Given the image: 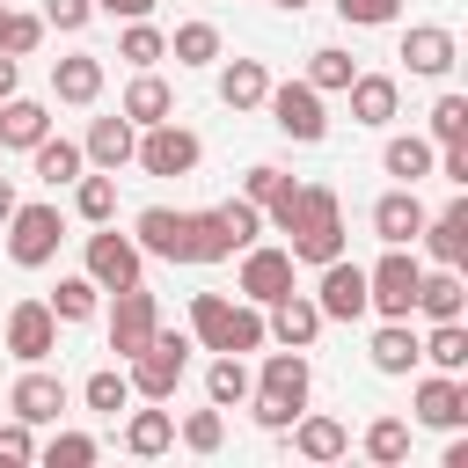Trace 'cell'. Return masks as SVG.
<instances>
[{
	"mask_svg": "<svg viewBox=\"0 0 468 468\" xmlns=\"http://www.w3.org/2000/svg\"><path fill=\"white\" fill-rule=\"evenodd\" d=\"M271 227L285 234L292 263H329V256H344V197H336L329 183H300L292 205H285Z\"/></svg>",
	"mask_w": 468,
	"mask_h": 468,
	"instance_id": "6da1fadb",
	"label": "cell"
},
{
	"mask_svg": "<svg viewBox=\"0 0 468 468\" xmlns=\"http://www.w3.org/2000/svg\"><path fill=\"white\" fill-rule=\"evenodd\" d=\"M190 344L205 351H263V307L227 292H190Z\"/></svg>",
	"mask_w": 468,
	"mask_h": 468,
	"instance_id": "7a4b0ae2",
	"label": "cell"
},
{
	"mask_svg": "<svg viewBox=\"0 0 468 468\" xmlns=\"http://www.w3.org/2000/svg\"><path fill=\"white\" fill-rule=\"evenodd\" d=\"M307 388H314V373H307V351H292V344H278L271 358H263V373H256V424L263 431H285L300 410H307Z\"/></svg>",
	"mask_w": 468,
	"mask_h": 468,
	"instance_id": "3957f363",
	"label": "cell"
},
{
	"mask_svg": "<svg viewBox=\"0 0 468 468\" xmlns=\"http://www.w3.org/2000/svg\"><path fill=\"white\" fill-rule=\"evenodd\" d=\"M190 351H197V344H190L183 329H154L146 351L124 358V366H132V373H124L132 395H146V402H176V388H183V373H190Z\"/></svg>",
	"mask_w": 468,
	"mask_h": 468,
	"instance_id": "277c9868",
	"label": "cell"
},
{
	"mask_svg": "<svg viewBox=\"0 0 468 468\" xmlns=\"http://www.w3.org/2000/svg\"><path fill=\"white\" fill-rule=\"evenodd\" d=\"M190 234H197V263H227V256H241L263 234V212L249 197H227L212 212H190Z\"/></svg>",
	"mask_w": 468,
	"mask_h": 468,
	"instance_id": "5b68a950",
	"label": "cell"
},
{
	"mask_svg": "<svg viewBox=\"0 0 468 468\" xmlns=\"http://www.w3.org/2000/svg\"><path fill=\"white\" fill-rule=\"evenodd\" d=\"M58 241H66L58 205H22V197H15V212H7V256H15L22 271H44V263L58 256Z\"/></svg>",
	"mask_w": 468,
	"mask_h": 468,
	"instance_id": "8992f818",
	"label": "cell"
},
{
	"mask_svg": "<svg viewBox=\"0 0 468 468\" xmlns=\"http://www.w3.org/2000/svg\"><path fill=\"white\" fill-rule=\"evenodd\" d=\"M417 278H424V263H417L410 249H388V256L366 271V307H380L388 322H410V307H417Z\"/></svg>",
	"mask_w": 468,
	"mask_h": 468,
	"instance_id": "52a82bcc",
	"label": "cell"
},
{
	"mask_svg": "<svg viewBox=\"0 0 468 468\" xmlns=\"http://www.w3.org/2000/svg\"><path fill=\"white\" fill-rule=\"evenodd\" d=\"M197 154H205V146H197V132H183L176 117L146 124V132H139V146H132V161H139L146 176H190V168H197Z\"/></svg>",
	"mask_w": 468,
	"mask_h": 468,
	"instance_id": "ba28073f",
	"label": "cell"
},
{
	"mask_svg": "<svg viewBox=\"0 0 468 468\" xmlns=\"http://www.w3.org/2000/svg\"><path fill=\"white\" fill-rule=\"evenodd\" d=\"M263 102H271V124H278L285 139H300V146H314V139L329 132V110H322V95H314L307 80H278Z\"/></svg>",
	"mask_w": 468,
	"mask_h": 468,
	"instance_id": "9c48e42d",
	"label": "cell"
},
{
	"mask_svg": "<svg viewBox=\"0 0 468 468\" xmlns=\"http://www.w3.org/2000/svg\"><path fill=\"white\" fill-rule=\"evenodd\" d=\"M132 241H139L146 256H161V263H197V234H190V212L146 205V212H139V227H132Z\"/></svg>",
	"mask_w": 468,
	"mask_h": 468,
	"instance_id": "30bf717a",
	"label": "cell"
},
{
	"mask_svg": "<svg viewBox=\"0 0 468 468\" xmlns=\"http://www.w3.org/2000/svg\"><path fill=\"white\" fill-rule=\"evenodd\" d=\"M139 263H146V249H139L132 234H117L110 219H102V234H88V278H95L102 292H117V285H139Z\"/></svg>",
	"mask_w": 468,
	"mask_h": 468,
	"instance_id": "8fae6325",
	"label": "cell"
},
{
	"mask_svg": "<svg viewBox=\"0 0 468 468\" xmlns=\"http://www.w3.org/2000/svg\"><path fill=\"white\" fill-rule=\"evenodd\" d=\"M161 329V307H154V292L146 285H117V307H110V351L117 358H132V351H146V336Z\"/></svg>",
	"mask_w": 468,
	"mask_h": 468,
	"instance_id": "7c38bea8",
	"label": "cell"
},
{
	"mask_svg": "<svg viewBox=\"0 0 468 468\" xmlns=\"http://www.w3.org/2000/svg\"><path fill=\"white\" fill-rule=\"evenodd\" d=\"M7 351H15L22 366H44V358L58 351V314H51L44 300H15V307H7Z\"/></svg>",
	"mask_w": 468,
	"mask_h": 468,
	"instance_id": "4fadbf2b",
	"label": "cell"
},
{
	"mask_svg": "<svg viewBox=\"0 0 468 468\" xmlns=\"http://www.w3.org/2000/svg\"><path fill=\"white\" fill-rule=\"evenodd\" d=\"M285 292H292V249L249 241V249H241V300L271 307V300H285Z\"/></svg>",
	"mask_w": 468,
	"mask_h": 468,
	"instance_id": "5bb4252c",
	"label": "cell"
},
{
	"mask_svg": "<svg viewBox=\"0 0 468 468\" xmlns=\"http://www.w3.org/2000/svg\"><path fill=\"white\" fill-rule=\"evenodd\" d=\"M314 271H322V285H314L322 322H358V314H366V271L344 263V256H329V263H314Z\"/></svg>",
	"mask_w": 468,
	"mask_h": 468,
	"instance_id": "9a60e30c",
	"label": "cell"
},
{
	"mask_svg": "<svg viewBox=\"0 0 468 468\" xmlns=\"http://www.w3.org/2000/svg\"><path fill=\"white\" fill-rule=\"evenodd\" d=\"M424 219H431V212L417 205V190H410V183H395V190H388V197L373 205V234H380L388 249H417Z\"/></svg>",
	"mask_w": 468,
	"mask_h": 468,
	"instance_id": "2e32d148",
	"label": "cell"
},
{
	"mask_svg": "<svg viewBox=\"0 0 468 468\" xmlns=\"http://www.w3.org/2000/svg\"><path fill=\"white\" fill-rule=\"evenodd\" d=\"M417 424H431V431H461V424H468V388H461V373L417 380Z\"/></svg>",
	"mask_w": 468,
	"mask_h": 468,
	"instance_id": "e0dca14e",
	"label": "cell"
},
{
	"mask_svg": "<svg viewBox=\"0 0 468 468\" xmlns=\"http://www.w3.org/2000/svg\"><path fill=\"white\" fill-rule=\"evenodd\" d=\"M7 410H15V417H22L29 431H37V424H58V410H66V380H58V373H37V366H29V373L15 380V395H7Z\"/></svg>",
	"mask_w": 468,
	"mask_h": 468,
	"instance_id": "ac0fdd59",
	"label": "cell"
},
{
	"mask_svg": "<svg viewBox=\"0 0 468 468\" xmlns=\"http://www.w3.org/2000/svg\"><path fill=\"white\" fill-rule=\"evenodd\" d=\"M402 58H410V73H424V80H446V73H453V58H461V44H453V29H439V22H417V29L402 37Z\"/></svg>",
	"mask_w": 468,
	"mask_h": 468,
	"instance_id": "d6986e66",
	"label": "cell"
},
{
	"mask_svg": "<svg viewBox=\"0 0 468 468\" xmlns=\"http://www.w3.org/2000/svg\"><path fill=\"white\" fill-rule=\"evenodd\" d=\"M132 146H139V124H132L124 110H117V117H95V124H88V139H80V154H88L95 168H110V176L132 161Z\"/></svg>",
	"mask_w": 468,
	"mask_h": 468,
	"instance_id": "ffe728a7",
	"label": "cell"
},
{
	"mask_svg": "<svg viewBox=\"0 0 468 468\" xmlns=\"http://www.w3.org/2000/svg\"><path fill=\"white\" fill-rule=\"evenodd\" d=\"M263 336H278V344L307 351V344L322 336V307H314L307 292H285V300H271V322H263Z\"/></svg>",
	"mask_w": 468,
	"mask_h": 468,
	"instance_id": "44dd1931",
	"label": "cell"
},
{
	"mask_svg": "<svg viewBox=\"0 0 468 468\" xmlns=\"http://www.w3.org/2000/svg\"><path fill=\"white\" fill-rule=\"evenodd\" d=\"M461 307H468V285H461V271H453V263H439V271H424V278H417V307H410V314L461 322Z\"/></svg>",
	"mask_w": 468,
	"mask_h": 468,
	"instance_id": "7402d4cb",
	"label": "cell"
},
{
	"mask_svg": "<svg viewBox=\"0 0 468 468\" xmlns=\"http://www.w3.org/2000/svg\"><path fill=\"white\" fill-rule=\"evenodd\" d=\"M417 241L431 249V263H453V271H461V256H468V197H453L439 219H424Z\"/></svg>",
	"mask_w": 468,
	"mask_h": 468,
	"instance_id": "603a6c76",
	"label": "cell"
},
{
	"mask_svg": "<svg viewBox=\"0 0 468 468\" xmlns=\"http://www.w3.org/2000/svg\"><path fill=\"white\" fill-rule=\"evenodd\" d=\"M51 95H58V102H95V95H102V58H95V51L51 58Z\"/></svg>",
	"mask_w": 468,
	"mask_h": 468,
	"instance_id": "cb8c5ba5",
	"label": "cell"
},
{
	"mask_svg": "<svg viewBox=\"0 0 468 468\" xmlns=\"http://www.w3.org/2000/svg\"><path fill=\"white\" fill-rule=\"evenodd\" d=\"M117 110H124V117H132V124H139V132H146V124H161V117H168V110H176V95H168V80H161V73H154V66H139V73H132V88H124V102H117Z\"/></svg>",
	"mask_w": 468,
	"mask_h": 468,
	"instance_id": "d4e9b609",
	"label": "cell"
},
{
	"mask_svg": "<svg viewBox=\"0 0 468 468\" xmlns=\"http://www.w3.org/2000/svg\"><path fill=\"white\" fill-rule=\"evenodd\" d=\"M344 95H351V117H358V124H388V117H395V102H402V88H395L388 73H351V88H344Z\"/></svg>",
	"mask_w": 468,
	"mask_h": 468,
	"instance_id": "484cf974",
	"label": "cell"
},
{
	"mask_svg": "<svg viewBox=\"0 0 468 468\" xmlns=\"http://www.w3.org/2000/svg\"><path fill=\"white\" fill-rule=\"evenodd\" d=\"M292 446H300V461H344L351 431L336 417H292Z\"/></svg>",
	"mask_w": 468,
	"mask_h": 468,
	"instance_id": "4316f807",
	"label": "cell"
},
{
	"mask_svg": "<svg viewBox=\"0 0 468 468\" xmlns=\"http://www.w3.org/2000/svg\"><path fill=\"white\" fill-rule=\"evenodd\" d=\"M44 132H51V110H44V102H29V95H7V102H0V146H22V154H29Z\"/></svg>",
	"mask_w": 468,
	"mask_h": 468,
	"instance_id": "83f0119b",
	"label": "cell"
},
{
	"mask_svg": "<svg viewBox=\"0 0 468 468\" xmlns=\"http://www.w3.org/2000/svg\"><path fill=\"white\" fill-rule=\"evenodd\" d=\"M263 95H271L263 58H234V66L219 73V102H227V110H263Z\"/></svg>",
	"mask_w": 468,
	"mask_h": 468,
	"instance_id": "f1b7e54d",
	"label": "cell"
},
{
	"mask_svg": "<svg viewBox=\"0 0 468 468\" xmlns=\"http://www.w3.org/2000/svg\"><path fill=\"white\" fill-rule=\"evenodd\" d=\"M29 161H37V183H51V190H58V183H73V176L88 168V154H80L73 139H51V132L29 146Z\"/></svg>",
	"mask_w": 468,
	"mask_h": 468,
	"instance_id": "f546056e",
	"label": "cell"
},
{
	"mask_svg": "<svg viewBox=\"0 0 468 468\" xmlns=\"http://www.w3.org/2000/svg\"><path fill=\"white\" fill-rule=\"evenodd\" d=\"M292 190H300V183H292L285 168H271V161H256V168L241 176V197H249L256 212H271V219H278V212L292 205Z\"/></svg>",
	"mask_w": 468,
	"mask_h": 468,
	"instance_id": "4dcf8cb0",
	"label": "cell"
},
{
	"mask_svg": "<svg viewBox=\"0 0 468 468\" xmlns=\"http://www.w3.org/2000/svg\"><path fill=\"white\" fill-rule=\"evenodd\" d=\"M124 446L139 453V461H154V453H168L176 446V417L154 402V410H132V424H124Z\"/></svg>",
	"mask_w": 468,
	"mask_h": 468,
	"instance_id": "1f68e13d",
	"label": "cell"
},
{
	"mask_svg": "<svg viewBox=\"0 0 468 468\" xmlns=\"http://www.w3.org/2000/svg\"><path fill=\"white\" fill-rule=\"evenodd\" d=\"M73 212H80L88 227L117 219V176H110V168H95V176H73Z\"/></svg>",
	"mask_w": 468,
	"mask_h": 468,
	"instance_id": "d6a6232c",
	"label": "cell"
},
{
	"mask_svg": "<svg viewBox=\"0 0 468 468\" xmlns=\"http://www.w3.org/2000/svg\"><path fill=\"white\" fill-rule=\"evenodd\" d=\"M417 358H431L439 373H468V322H431V336L417 344Z\"/></svg>",
	"mask_w": 468,
	"mask_h": 468,
	"instance_id": "836d02e7",
	"label": "cell"
},
{
	"mask_svg": "<svg viewBox=\"0 0 468 468\" xmlns=\"http://www.w3.org/2000/svg\"><path fill=\"white\" fill-rule=\"evenodd\" d=\"M249 388H256V380H249V366H241V351H219V358L205 366V395H212L219 410H234V402H249Z\"/></svg>",
	"mask_w": 468,
	"mask_h": 468,
	"instance_id": "e575fe53",
	"label": "cell"
},
{
	"mask_svg": "<svg viewBox=\"0 0 468 468\" xmlns=\"http://www.w3.org/2000/svg\"><path fill=\"white\" fill-rule=\"evenodd\" d=\"M380 168H388L395 183H424V176H431V139H417V132H410V139H388Z\"/></svg>",
	"mask_w": 468,
	"mask_h": 468,
	"instance_id": "d590c367",
	"label": "cell"
},
{
	"mask_svg": "<svg viewBox=\"0 0 468 468\" xmlns=\"http://www.w3.org/2000/svg\"><path fill=\"white\" fill-rule=\"evenodd\" d=\"M373 366H380V373H410V366H417L410 322H380V329H373Z\"/></svg>",
	"mask_w": 468,
	"mask_h": 468,
	"instance_id": "8d00e7d4",
	"label": "cell"
},
{
	"mask_svg": "<svg viewBox=\"0 0 468 468\" xmlns=\"http://www.w3.org/2000/svg\"><path fill=\"white\" fill-rule=\"evenodd\" d=\"M351 73H358V66H351V51H336V44H322V51L307 58V88H314V95H344Z\"/></svg>",
	"mask_w": 468,
	"mask_h": 468,
	"instance_id": "74e56055",
	"label": "cell"
},
{
	"mask_svg": "<svg viewBox=\"0 0 468 468\" xmlns=\"http://www.w3.org/2000/svg\"><path fill=\"white\" fill-rule=\"evenodd\" d=\"M117 58H124V66H161V58H168V37H161L154 22H124Z\"/></svg>",
	"mask_w": 468,
	"mask_h": 468,
	"instance_id": "f35d334b",
	"label": "cell"
},
{
	"mask_svg": "<svg viewBox=\"0 0 468 468\" xmlns=\"http://www.w3.org/2000/svg\"><path fill=\"white\" fill-rule=\"evenodd\" d=\"M168 51H176V66H212V58H219V29H212V22H183V29L168 37Z\"/></svg>",
	"mask_w": 468,
	"mask_h": 468,
	"instance_id": "ab89813d",
	"label": "cell"
},
{
	"mask_svg": "<svg viewBox=\"0 0 468 468\" xmlns=\"http://www.w3.org/2000/svg\"><path fill=\"white\" fill-rule=\"evenodd\" d=\"M95 292H102V285H95V278L80 271V278H58V292H51L44 307H51L58 322H88V314H95Z\"/></svg>",
	"mask_w": 468,
	"mask_h": 468,
	"instance_id": "60d3db41",
	"label": "cell"
},
{
	"mask_svg": "<svg viewBox=\"0 0 468 468\" xmlns=\"http://www.w3.org/2000/svg\"><path fill=\"white\" fill-rule=\"evenodd\" d=\"M80 402H88L95 417H117V410L132 402V380H124L117 366H102V373H88V388H80Z\"/></svg>",
	"mask_w": 468,
	"mask_h": 468,
	"instance_id": "b9f144b4",
	"label": "cell"
},
{
	"mask_svg": "<svg viewBox=\"0 0 468 468\" xmlns=\"http://www.w3.org/2000/svg\"><path fill=\"white\" fill-rule=\"evenodd\" d=\"M366 453H373L380 468L410 461V424H402V417H373V424H366Z\"/></svg>",
	"mask_w": 468,
	"mask_h": 468,
	"instance_id": "7bdbcfd3",
	"label": "cell"
},
{
	"mask_svg": "<svg viewBox=\"0 0 468 468\" xmlns=\"http://www.w3.org/2000/svg\"><path fill=\"white\" fill-rule=\"evenodd\" d=\"M468 139V95H439L431 102V146H461Z\"/></svg>",
	"mask_w": 468,
	"mask_h": 468,
	"instance_id": "ee69618b",
	"label": "cell"
},
{
	"mask_svg": "<svg viewBox=\"0 0 468 468\" xmlns=\"http://www.w3.org/2000/svg\"><path fill=\"white\" fill-rule=\"evenodd\" d=\"M219 439H227V417H219V402L183 417V446H190V453H219Z\"/></svg>",
	"mask_w": 468,
	"mask_h": 468,
	"instance_id": "f6af8a7d",
	"label": "cell"
},
{
	"mask_svg": "<svg viewBox=\"0 0 468 468\" xmlns=\"http://www.w3.org/2000/svg\"><path fill=\"white\" fill-rule=\"evenodd\" d=\"M37 44H44V15H15V7H7V29H0V51H7V58H29Z\"/></svg>",
	"mask_w": 468,
	"mask_h": 468,
	"instance_id": "bcb514c9",
	"label": "cell"
},
{
	"mask_svg": "<svg viewBox=\"0 0 468 468\" xmlns=\"http://www.w3.org/2000/svg\"><path fill=\"white\" fill-rule=\"evenodd\" d=\"M44 461H51V468H88V461H95V439H88V431H51Z\"/></svg>",
	"mask_w": 468,
	"mask_h": 468,
	"instance_id": "7dc6e473",
	"label": "cell"
},
{
	"mask_svg": "<svg viewBox=\"0 0 468 468\" xmlns=\"http://www.w3.org/2000/svg\"><path fill=\"white\" fill-rule=\"evenodd\" d=\"M336 15H344L351 29H380V22L402 15V0H336Z\"/></svg>",
	"mask_w": 468,
	"mask_h": 468,
	"instance_id": "c3c4849f",
	"label": "cell"
},
{
	"mask_svg": "<svg viewBox=\"0 0 468 468\" xmlns=\"http://www.w3.org/2000/svg\"><path fill=\"white\" fill-rule=\"evenodd\" d=\"M88 15H95V0H44L51 29H88Z\"/></svg>",
	"mask_w": 468,
	"mask_h": 468,
	"instance_id": "681fc988",
	"label": "cell"
},
{
	"mask_svg": "<svg viewBox=\"0 0 468 468\" xmlns=\"http://www.w3.org/2000/svg\"><path fill=\"white\" fill-rule=\"evenodd\" d=\"M0 461H37V439H29V424L15 417V424H0Z\"/></svg>",
	"mask_w": 468,
	"mask_h": 468,
	"instance_id": "f907efd6",
	"label": "cell"
},
{
	"mask_svg": "<svg viewBox=\"0 0 468 468\" xmlns=\"http://www.w3.org/2000/svg\"><path fill=\"white\" fill-rule=\"evenodd\" d=\"M431 161H439V176H446L453 190H468V139H461V146H439Z\"/></svg>",
	"mask_w": 468,
	"mask_h": 468,
	"instance_id": "816d5d0a",
	"label": "cell"
},
{
	"mask_svg": "<svg viewBox=\"0 0 468 468\" xmlns=\"http://www.w3.org/2000/svg\"><path fill=\"white\" fill-rule=\"evenodd\" d=\"M102 15H117V22H146L154 15V0H95Z\"/></svg>",
	"mask_w": 468,
	"mask_h": 468,
	"instance_id": "f5cc1de1",
	"label": "cell"
},
{
	"mask_svg": "<svg viewBox=\"0 0 468 468\" xmlns=\"http://www.w3.org/2000/svg\"><path fill=\"white\" fill-rule=\"evenodd\" d=\"M15 80H22V66H15V58H7V51H0V102H7V95H15Z\"/></svg>",
	"mask_w": 468,
	"mask_h": 468,
	"instance_id": "db71d44e",
	"label": "cell"
},
{
	"mask_svg": "<svg viewBox=\"0 0 468 468\" xmlns=\"http://www.w3.org/2000/svg\"><path fill=\"white\" fill-rule=\"evenodd\" d=\"M7 212H15V183L0 176V227H7Z\"/></svg>",
	"mask_w": 468,
	"mask_h": 468,
	"instance_id": "11a10c76",
	"label": "cell"
},
{
	"mask_svg": "<svg viewBox=\"0 0 468 468\" xmlns=\"http://www.w3.org/2000/svg\"><path fill=\"white\" fill-rule=\"evenodd\" d=\"M271 7H285V15H300V7H307V0H271Z\"/></svg>",
	"mask_w": 468,
	"mask_h": 468,
	"instance_id": "9f6ffc18",
	"label": "cell"
},
{
	"mask_svg": "<svg viewBox=\"0 0 468 468\" xmlns=\"http://www.w3.org/2000/svg\"><path fill=\"white\" fill-rule=\"evenodd\" d=\"M0 29H7V0H0Z\"/></svg>",
	"mask_w": 468,
	"mask_h": 468,
	"instance_id": "6f0895ef",
	"label": "cell"
}]
</instances>
